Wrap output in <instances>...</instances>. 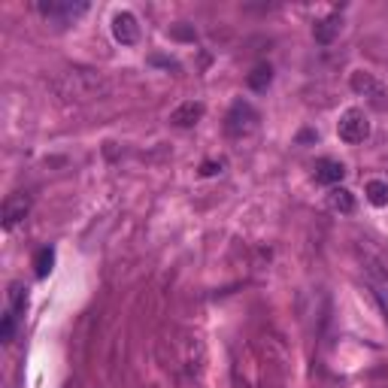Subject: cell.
<instances>
[{
  "label": "cell",
  "instance_id": "obj_5",
  "mask_svg": "<svg viewBox=\"0 0 388 388\" xmlns=\"http://www.w3.org/2000/svg\"><path fill=\"white\" fill-rule=\"evenodd\" d=\"M352 92L355 94H361V97H367L370 103L376 106V110H385L388 101H385V88H382V82H379L373 73H364V70H358V73H352Z\"/></svg>",
  "mask_w": 388,
  "mask_h": 388
},
{
  "label": "cell",
  "instance_id": "obj_6",
  "mask_svg": "<svg viewBox=\"0 0 388 388\" xmlns=\"http://www.w3.org/2000/svg\"><path fill=\"white\" fill-rule=\"evenodd\" d=\"M31 212V194L24 192H15L3 201V210H0V225H3L6 230H12L19 221Z\"/></svg>",
  "mask_w": 388,
  "mask_h": 388
},
{
  "label": "cell",
  "instance_id": "obj_3",
  "mask_svg": "<svg viewBox=\"0 0 388 388\" xmlns=\"http://www.w3.org/2000/svg\"><path fill=\"white\" fill-rule=\"evenodd\" d=\"M337 134H340L343 143H349V146H358V143H364V140L370 137V121H367V115L364 110H346L340 115V121H337Z\"/></svg>",
  "mask_w": 388,
  "mask_h": 388
},
{
  "label": "cell",
  "instance_id": "obj_4",
  "mask_svg": "<svg viewBox=\"0 0 388 388\" xmlns=\"http://www.w3.org/2000/svg\"><path fill=\"white\" fill-rule=\"evenodd\" d=\"M37 10L55 24H70V22H76L79 15L88 12V3L85 0H76V3H73V0H40Z\"/></svg>",
  "mask_w": 388,
  "mask_h": 388
},
{
  "label": "cell",
  "instance_id": "obj_1",
  "mask_svg": "<svg viewBox=\"0 0 388 388\" xmlns=\"http://www.w3.org/2000/svg\"><path fill=\"white\" fill-rule=\"evenodd\" d=\"M52 88L64 101H94V97L110 94L112 85L97 70H64L52 82Z\"/></svg>",
  "mask_w": 388,
  "mask_h": 388
},
{
  "label": "cell",
  "instance_id": "obj_2",
  "mask_svg": "<svg viewBox=\"0 0 388 388\" xmlns=\"http://www.w3.org/2000/svg\"><path fill=\"white\" fill-rule=\"evenodd\" d=\"M255 128H258V110L246 101H237L225 115L228 137H249Z\"/></svg>",
  "mask_w": 388,
  "mask_h": 388
},
{
  "label": "cell",
  "instance_id": "obj_17",
  "mask_svg": "<svg viewBox=\"0 0 388 388\" xmlns=\"http://www.w3.org/2000/svg\"><path fill=\"white\" fill-rule=\"evenodd\" d=\"M219 170H221V161H219V164H216V161H206L203 167H201V173H203V176H216Z\"/></svg>",
  "mask_w": 388,
  "mask_h": 388
},
{
  "label": "cell",
  "instance_id": "obj_10",
  "mask_svg": "<svg viewBox=\"0 0 388 388\" xmlns=\"http://www.w3.org/2000/svg\"><path fill=\"white\" fill-rule=\"evenodd\" d=\"M340 28H343L340 12H331V15H325L316 28H312V37H316V43H321V46H331L337 40V34H340Z\"/></svg>",
  "mask_w": 388,
  "mask_h": 388
},
{
  "label": "cell",
  "instance_id": "obj_7",
  "mask_svg": "<svg viewBox=\"0 0 388 388\" xmlns=\"http://www.w3.org/2000/svg\"><path fill=\"white\" fill-rule=\"evenodd\" d=\"M312 176H316L319 185H331L334 188V185L343 183L346 167H343V161H337V158H319L316 167H312Z\"/></svg>",
  "mask_w": 388,
  "mask_h": 388
},
{
  "label": "cell",
  "instance_id": "obj_16",
  "mask_svg": "<svg viewBox=\"0 0 388 388\" xmlns=\"http://www.w3.org/2000/svg\"><path fill=\"white\" fill-rule=\"evenodd\" d=\"M15 325H19V316H15L12 310H6L3 325H0V340H3V343H10V340H12V334H15Z\"/></svg>",
  "mask_w": 388,
  "mask_h": 388
},
{
  "label": "cell",
  "instance_id": "obj_8",
  "mask_svg": "<svg viewBox=\"0 0 388 388\" xmlns=\"http://www.w3.org/2000/svg\"><path fill=\"white\" fill-rule=\"evenodd\" d=\"M112 37L119 40L121 46H134L140 40V24L134 19V12H115L112 19Z\"/></svg>",
  "mask_w": 388,
  "mask_h": 388
},
{
  "label": "cell",
  "instance_id": "obj_13",
  "mask_svg": "<svg viewBox=\"0 0 388 388\" xmlns=\"http://www.w3.org/2000/svg\"><path fill=\"white\" fill-rule=\"evenodd\" d=\"M52 264H55V249L52 246H43V249L34 255V273L40 279H46L49 273H52Z\"/></svg>",
  "mask_w": 388,
  "mask_h": 388
},
{
  "label": "cell",
  "instance_id": "obj_12",
  "mask_svg": "<svg viewBox=\"0 0 388 388\" xmlns=\"http://www.w3.org/2000/svg\"><path fill=\"white\" fill-rule=\"evenodd\" d=\"M270 82H273V67H270V64H258V67L246 76V85H249L252 92H267Z\"/></svg>",
  "mask_w": 388,
  "mask_h": 388
},
{
  "label": "cell",
  "instance_id": "obj_15",
  "mask_svg": "<svg viewBox=\"0 0 388 388\" xmlns=\"http://www.w3.org/2000/svg\"><path fill=\"white\" fill-rule=\"evenodd\" d=\"M6 310H12L15 316H22V312H24V285L22 282L10 285V307H6Z\"/></svg>",
  "mask_w": 388,
  "mask_h": 388
},
{
  "label": "cell",
  "instance_id": "obj_14",
  "mask_svg": "<svg viewBox=\"0 0 388 388\" xmlns=\"http://www.w3.org/2000/svg\"><path fill=\"white\" fill-rule=\"evenodd\" d=\"M364 194L373 206H388V183H382V179H370L364 185Z\"/></svg>",
  "mask_w": 388,
  "mask_h": 388
},
{
  "label": "cell",
  "instance_id": "obj_11",
  "mask_svg": "<svg viewBox=\"0 0 388 388\" xmlns=\"http://www.w3.org/2000/svg\"><path fill=\"white\" fill-rule=\"evenodd\" d=\"M328 206H331L334 212H340V216H349V212H355V194L343 185H334L331 192H328Z\"/></svg>",
  "mask_w": 388,
  "mask_h": 388
},
{
  "label": "cell",
  "instance_id": "obj_9",
  "mask_svg": "<svg viewBox=\"0 0 388 388\" xmlns=\"http://www.w3.org/2000/svg\"><path fill=\"white\" fill-rule=\"evenodd\" d=\"M203 103H194V101H185V103H179L176 110L170 112V125H176V128H194L197 121L203 119Z\"/></svg>",
  "mask_w": 388,
  "mask_h": 388
}]
</instances>
